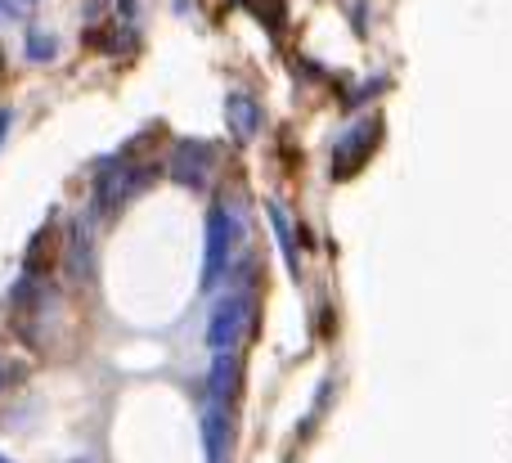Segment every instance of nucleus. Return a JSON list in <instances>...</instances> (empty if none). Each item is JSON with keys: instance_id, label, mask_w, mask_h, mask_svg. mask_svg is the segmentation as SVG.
Instances as JSON below:
<instances>
[{"instance_id": "obj_1", "label": "nucleus", "mask_w": 512, "mask_h": 463, "mask_svg": "<svg viewBox=\"0 0 512 463\" xmlns=\"http://www.w3.org/2000/svg\"><path fill=\"white\" fill-rule=\"evenodd\" d=\"M144 180H149V171L131 167L126 158H104L95 167V216H117L126 198L144 189Z\"/></svg>"}, {"instance_id": "obj_2", "label": "nucleus", "mask_w": 512, "mask_h": 463, "mask_svg": "<svg viewBox=\"0 0 512 463\" xmlns=\"http://www.w3.org/2000/svg\"><path fill=\"white\" fill-rule=\"evenodd\" d=\"M248 315H252L248 293H230L212 306V315H207V347H212V356L234 351V342L248 333Z\"/></svg>"}, {"instance_id": "obj_3", "label": "nucleus", "mask_w": 512, "mask_h": 463, "mask_svg": "<svg viewBox=\"0 0 512 463\" xmlns=\"http://www.w3.org/2000/svg\"><path fill=\"white\" fill-rule=\"evenodd\" d=\"M230 239H234V221L221 203H212L207 212V230H203V288H216L230 266Z\"/></svg>"}, {"instance_id": "obj_4", "label": "nucleus", "mask_w": 512, "mask_h": 463, "mask_svg": "<svg viewBox=\"0 0 512 463\" xmlns=\"http://www.w3.org/2000/svg\"><path fill=\"white\" fill-rule=\"evenodd\" d=\"M378 135H382V126L373 122V117H360V122L346 126V135L337 140V149H333V176L337 180L355 176V171L369 162V153L378 149Z\"/></svg>"}, {"instance_id": "obj_5", "label": "nucleus", "mask_w": 512, "mask_h": 463, "mask_svg": "<svg viewBox=\"0 0 512 463\" xmlns=\"http://www.w3.org/2000/svg\"><path fill=\"white\" fill-rule=\"evenodd\" d=\"M212 153L216 149L207 140H180L167 158V176L185 189H203L207 171H212Z\"/></svg>"}, {"instance_id": "obj_6", "label": "nucleus", "mask_w": 512, "mask_h": 463, "mask_svg": "<svg viewBox=\"0 0 512 463\" xmlns=\"http://www.w3.org/2000/svg\"><path fill=\"white\" fill-rule=\"evenodd\" d=\"M234 446V401H212L203 405V450L207 463H225Z\"/></svg>"}, {"instance_id": "obj_7", "label": "nucleus", "mask_w": 512, "mask_h": 463, "mask_svg": "<svg viewBox=\"0 0 512 463\" xmlns=\"http://www.w3.org/2000/svg\"><path fill=\"white\" fill-rule=\"evenodd\" d=\"M225 122H230V135L239 144H248L256 131H261V108H256V99L248 90H234L230 99H225Z\"/></svg>"}, {"instance_id": "obj_8", "label": "nucleus", "mask_w": 512, "mask_h": 463, "mask_svg": "<svg viewBox=\"0 0 512 463\" xmlns=\"http://www.w3.org/2000/svg\"><path fill=\"white\" fill-rule=\"evenodd\" d=\"M68 270L72 279H90V270H95V239H90L86 221H77L68 230Z\"/></svg>"}, {"instance_id": "obj_9", "label": "nucleus", "mask_w": 512, "mask_h": 463, "mask_svg": "<svg viewBox=\"0 0 512 463\" xmlns=\"http://www.w3.org/2000/svg\"><path fill=\"white\" fill-rule=\"evenodd\" d=\"M265 216H270V225H274V239H279V248H283V261H288V270L297 275V243H292V221H288V207L283 203H265Z\"/></svg>"}, {"instance_id": "obj_10", "label": "nucleus", "mask_w": 512, "mask_h": 463, "mask_svg": "<svg viewBox=\"0 0 512 463\" xmlns=\"http://www.w3.org/2000/svg\"><path fill=\"white\" fill-rule=\"evenodd\" d=\"M54 50H59V41H54L50 32H36V27L27 32V59H32V63H50Z\"/></svg>"}, {"instance_id": "obj_11", "label": "nucleus", "mask_w": 512, "mask_h": 463, "mask_svg": "<svg viewBox=\"0 0 512 463\" xmlns=\"http://www.w3.org/2000/svg\"><path fill=\"white\" fill-rule=\"evenodd\" d=\"M243 5H248L252 14L270 27V32H279V27H283V0H243Z\"/></svg>"}, {"instance_id": "obj_12", "label": "nucleus", "mask_w": 512, "mask_h": 463, "mask_svg": "<svg viewBox=\"0 0 512 463\" xmlns=\"http://www.w3.org/2000/svg\"><path fill=\"white\" fill-rule=\"evenodd\" d=\"M9 122H14V113H9V108H0V144H5V135H9Z\"/></svg>"}, {"instance_id": "obj_13", "label": "nucleus", "mask_w": 512, "mask_h": 463, "mask_svg": "<svg viewBox=\"0 0 512 463\" xmlns=\"http://www.w3.org/2000/svg\"><path fill=\"white\" fill-rule=\"evenodd\" d=\"M36 5V0H9V9H14V14H18V9H32Z\"/></svg>"}, {"instance_id": "obj_14", "label": "nucleus", "mask_w": 512, "mask_h": 463, "mask_svg": "<svg viewBox=\"0 0 512 463\" xmlns=\"http://www.w3.org/2000/svg\"><path fill=\"white\" fill-rule=\"evenodd\" d=\"M0 463H5V459H0Z\"/></svg>"}]
</instances>
